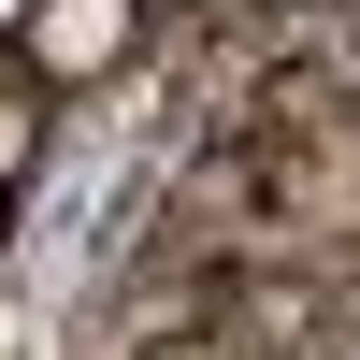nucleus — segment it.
Returning <instances> with one entry per match:
<instances>
[{
	"mask_svg": "<svg viewBox=\"0 0 360 360\" xmlns=\"http://www.w3.org/2000/svg\"><path fill=\"white\" fill-rule=\"evenodd\" d=\"M130 44V0H58L44 29H29V58H58V72H86V58Z\"/></svg>",
	"mask_w": 360,
	"mask_h": 360,
	"instance_id": "f257e3e1",
	"label": "nucleus"
},
{
	"mask_svg": "<svg viewBox=\"0 0 360 360\" xmlns=\"http://www.w3.org/2000/svg\"><path fill=\"white\" fill-rule=\"evenodd\" d=\"M29 130H44V115H29V86H0V173L29 159Z\"/></svg>",
	"mask_w": 360,
	"mask_h": 360,
	"instance_id": "f03ea898",
	"label": "nucleus"
}]
</instances>
